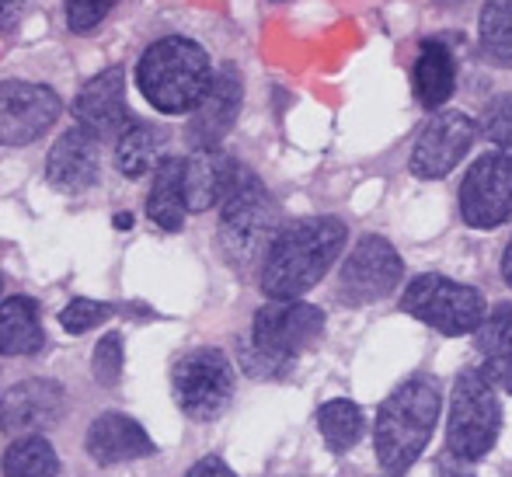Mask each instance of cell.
Returning a JSON list of instances; mask_svg holds the SVG:
<instances>
[{"mask_svg":"<svg viewBox=\"0 0 512 477\" xmlns=\"http://www.w3.org/2000/svg\"><path fill=\"white\" fill-rule=\"evenodd\" d=\"M345 223L338 216H307L276 237L262 265V293L269 300H300L328 276L335 258L345 248Z\"/></svg>","mask_w":512,"mask_h":477,"instance_id":"cell-1","label":"cell"},{"mask_svg":"<svg viewBox=\"0 0 512 477\" xmlns=\"http://www.w3.org/2000/svg\"><path fill=\"white\" fill-rule=\"evenodd\" d=\"M283 234L279 227V202L265 189V182L251 168H237L234 185L220 202V251L227 265L241 276L258 272L269 258L276 237Z\"/></svg>","mask_w":512,"mask_h":477,"instance_id":"cell-2","label":"cell"},{"mask_svg":"<svg viewBox=\"0 0 512 477\" xmlns=\"http://www.w3.org/2000/svg\"><path fill=\"white\" fill-rule=\"evenodd\" d=\"M439 408H443V390L429 373H415L398 390H391L373 425V446L387 474H405L422 457L436 432Z\"/></svg>","mask_w":512,"mask_h":477,"instance_id":"cell-3","label":"cell"},{"mask_svg":"<svg viewBox=\"0 0 512 477\" xmlns=\"http://www.w3.org/2000/svg\"><path fill=\"white\" fill-rule=\"evenodd\" d=\"M209 81H213L209 53L196 39H185V35L150 42L136 63L140 95L147 98L150 108L164 115L192 112L203 101Z\"/></svg>","mask_w":512,"mask_h":477,"instance_id":"cell-4","label":"cell"},{"mask_svg":"<svg viewBox=\"0 0 512 477\" xmlns=\"http://www.w3.org/2000/svg\"><path fill=\"white\" fill-rule=\"evenodd\" d=\"M502 432L499 390L481 370H460L450 390V415H446V450L478 464L488 457Z\"/></svg>","mask_w":512,"mask_h":477,"instance_id":"cell-5","label":"cell"},{"mask_svg":"<svg viewBox=\"0 0 512 477\" xmlns=\"http://www.w3.org/2000/svg\"><path fill=\"white\" fill-rule=\"evenodd\" d=\"M401 310L408 317H418L422 324L436 328L439 335H471L481 328L488 314L485 293L457 279L436 276V272H425V276L411 279L401 293Z\"/></svg>","mask_w":512,"mask_h":477,"instance_id":"cell-6","label":"cell"},{"mask_svg":"<svg viewBox=\"0 0 512 477\" xmlns=\"http://www.w3.org/2000/svg\"><path fill=\"white\" fill-rule=\"evenodd\" d=\"M171 394L192 422H213L234 397V366L213 345L185 352L171 370Z\"/></svg>","mask_w":512,"mask_h":477,"instance_id":"cell-7","label":"cell"},{"mask_svg":"<svg viewBox=\"0 0 512 477\" xmlns=\"http://www.w3.org/2000/svg\"><path fill=\"white\" fill-rule=\"evenodd\" d=\"M460 216L474 230L512 223V147L478 157L460 182Z\"/></svg>","mask_w":512,"mask_h":477,"instance_id":"cell-8","label":"cell"},{"mask_svg":"<svg viewBox=\"0 0 512 477\" xmlns=\"http://www.w3.org/2000/svg\"><path fill=\"white\" fill-rule=\"evenodd\" d=\"M405 279V262H401L398 248L377 234H366L349 251L338 276V296L352 307H366V303L387 300Z\"/></svg>","mask_w":512,"mask_h":477,"instance_id":"cell-9","label":"cell"},{"mask_svg":"<svg viewBox=\"0 0 512 477\" xmlns=\"http://www.w3.org/2000/svg\"><path fill=\"white\" fill-rule=\"evenodd\" d=\"M478 122L467 112H436L418 133L415 147H411V175L425 178V182H436L446 178L460 161L467 157V150L474 147V136H478Z\"/></svg>","mask_w":512,"mask_h":477,"instance_id":"cell-10","label":"cell"},{"mask_svg":"<svg viewBox=\"0 0 512 477\" xmlns=\"http://www.w3.org/2000/svg\"><path fill=\"white\" fill-rule=\"evenodd\" d=\"M63 101L46 84H0V140L4 147H28L60 119Z\"/></svg>","mask_w":512,"mask_h":477,"instance_id":"cell-11","label":"cell"},{"mask_svg":"<svg viewBox=\"0 0 512 477\" xmlns=\"http://www.w3.org/2000/svg\"><path fill=\"white\" fill-rule=\"evenodd\" d=\"M255 338L276 356L297 363L300 352L324 335V310L304 300H269L251 324Z\"/></svg>","mask_w":512,"mask_h":477,"instance_id":"cell-12","label":"cell"},{"mask_svg":"<svg viewBox=\"0 0 512 477\" xmlns=\"http://www.w3.org/2000/svg\"><path fill=\"white\" fill-rule=\"evenodd\" d=\"M102 175V136L88 126H70L46 154V178L53 189L81 195L98 185Z\"/></svg>","mask_w":512,"mask_h":477,"instance_id":"cell-13","label":"cell"},{"mask_svg":"<svg viewBox=\"0 0 512 477\" xmlns=\"http://www.w3.org/2000/svg\"><path fill=\"white\" fill-rule=\"evenodd\" d=\"M244 101V77L234 63H223L209 81L203 101L192 108L189 119V143L192 150L199 147H223V136L234 129Z\"/></svg>","mask_w":512,"mask_h":477,"instance_id":"cell-14","label":"cell"},{"mask_svg":"<svg viewBox=\"0 0 512 477\" xmlns=\"http://www.w3.org/2000/svg\"><path fill=\"white\" fill-rule=\"evenodd\" d=\"M74 119L102 140L119 136L133 122L126 108V74H122V67H108L84 84L81 95L74 98Z\"/></svg>","mask_w":512,"mask_h":477,"instance_id":"cell-15","label":"cell"},{"mask_svg":"<svg viewBox=\"0 0 512 477\" xmlns=\"http://www.w3.org/2000/svg\"><path fill=\"white\" fill-rule=\"evenodd\" d=\"M67 411V397L56 380H21L4 394V432H42L53 429Z\"/></svg>","mask_w":512,"mask_h":477,"instance_id":"cell-16","label":"cell"},{"mask_svg":"<svg viewBox=\"0 0 512 477\" xmlns=\"http://www.w3.org/2000/svg\"><path fill=\"white\" fill-rule=\"evenodd\" d=\"M84 446H88L91 460L102 467L129 464V460L154 457L157 453V446H154V439L147 436V429H143L136 418H129L126 411H102V415L91 422Z\"/></svg>","mask_w":512,"mask_h":477,"instance_id":"cell-17","label":"cell"},{"mask_svg":"<svg viewBox=\"0 0 512 477\" xmlns=\"http://www.w3.org/2000/svg\"><path fill=\"white\" fill-rule=\"evenodd\" d=\"M241 164L223 154V147H199L185 157V199L192 213L220 206L223 195L234 185V175Z\"/></svg>","mask_w":512,"mask_h":477,"instance_id":"cell-18","label":"cell"},{"mask_svg":"<svg viewBox=\"0 0 512 477\" xmlns=\"http://www.w3.org/2000/svg\"><path fill=\"white\" fill-rule=\"evenodd\" d=\"M411 84H415L418 105L429 108V112L443 108L453 98V91H457V60H453L450 46L443 39H422Z\"/></svg>","mask_w":512,"mask_h":477,"instance_id":"cell-19","label":"cell"},{"mask_svg":"<svg viewBox=\"0 0 512 477\" xmlns=\"http://www.w3.org/2000/svg\"><path fill=\"white\" fill-rule=\"evenodd\" d=\"M189 199H185V161L182 157H164L154 171L147 195V216L168 234H178L189 216Z\"/></svg>","mask_w":512,"mask_h":477,"instance_id":"cell-20","label":"cell"},{"mask_svg":"<svg viewBox=\"0 0 512 477\" xmlns=\"http://www.w3.org/2000/svg\"><path fill=\"white\" fill-rule=\"evenodd\" d=\"M46 345L39 303L28 296H7L0 307V352L4 356H35Z\"/></svg>","mask_w":512,"mask_h":477,"instance_id":"cell-21","label":"cell"},{"mask_svg":"<svg viewBox=\"0 0 512 477\" xmlns=\"http://www.w3.org/2000/svg\"><path fill=\"white\" fill-rule=\"evenodd\" d=\"M164 161V133L154 122L133 119L115 136V168L126 178H143Z\"/></svg>","mask_w":512,"mask_h":477,"instance_id":"cell-22","label":"cell"},{"mask_svg":"<svg viewBox=\"0 0 512 477\" xmlns=\"http://www.w3.org/2000/svg\"><path fill=\"white\" fill-rule=\"evenodd\" d=\"M60 474V457L46 436L25 432L14 439L4 453V477H56Z\"/></svg>","mask_w":512,"mask_h":477,"instance_id":"cell-23","label":"cell"},{"mask_svg":"<svg viewBox=\"0 0 512 477\" xmlns=\"http://www.w3.org/2000/svg\"><path fill=\"white\" fill-rule=\"evenodd\" d=\"M317 429H321L324 443L335 453H349L352 446L363 436V411L359 404L345 401V397H335V401L321 404L317 408Z\"/></svg>","mask_w":512,"mask_h":477,"instance_id":"cell-24","label":"cell"},{"mask_svg":"<svg viewBox=\"0 0 512 477\" xmlns=\"http://www.w3.org/2000/svg\"><path fill=\"white\" fill-rule=\"evenodd\" d=\"M481 53L492 63L512 67V0H485L478 21Z\"/></svg>","mask_w":512,"mask_h":477,"instance_id":"cell-25","label":"cell"},{"mask_svg":"<svg viewBox=\"0 0 512 477\" xmlns=\"http://www.w3.org/2000/svg\"><path fill=\"white\" fill-rule=\"evenodd\" d=\"M237 363H241L244 377H251V380H283V377H290V370H293L290 359L265 349L255 338V331H241V335H237Z\"/></svg>","mask_w":512,"mask_h":477,"instance_id":"cell-26","label":"cell"},{"mask_svg":"<svg viewBox=\"0 0 512 477\" xmlns=\"http://www.w3.org/2000/svg\"><path fill=\"white\" fill-rule=\"evenodd\" d=\"M474 345H478L481 356H509L512 352V300L495 303L485 314L481 328L474 331Z\"/></svg>","mask_w":512,"mask_h":477,"instance_id":"cell-27","label":"cell"},{"mask_svg":"<svg viewBox=\"0 0 512 477\" xmlns=\"http://www.w3.org/2000/svg\"><path fill=\"white\" fill-rule=\"evenodd\" d=\"M481 136L495 147H512V95H495L481 108V122H478Z\"/></svg>","mask_w":512,"mask_h":477,"instance_id":"cell-28","label":"cell"},{"mask_svg":"<svg viewBox=\"0 0 512 477\" xmlns=\"http://www.w3.org/2000/svg\"><path fill=\"white\" fill-rule=\"evenodd\" d=\"M115 307H108L102 300H88V296H77V300H70L67 307H63L60 314V324L63 331H70V335H84V331L98 328V324H105L108 317H112Z\"/></svg>","mask_w":512,"mask_h":477,"instance_id":"cell-29","label":"cell"},{"mask_svg":"<svg viewBox=\"0 0 512 477\" xmlns=\"http://www.w3.org/2000/svg\"><path fill=\"white\" fill-rule=\"evenodd\" d=\"M122 363H126V352H122V335L119 331H108L102 342L95 345V359H91V370H95V380L112 387L122 377Z\"/></svg>","mask_w":512,"mask_h":477,"instance_id":"cell-30","label":"cell"},{"mask_svg":"<svg viewBox=\"0 0 512 477\" xmlns=\"http://www.w3.org/2000/svg\"><path fill=\"white\" fill-rule=\"evenodd\" d=\"M119 0H67V25L70 32L77 35H88L95 32L98 25L112 14V7Z\"/></svg>","mask_w":512,"mask_h":477,"instance_id":"cell-31","label":"cell"},{"mask_svg":"<svg viewBox=\"0 0 512 477\" xmlns=\"http://www.w3.org/2000/svg\"><path fill=\"white\" fill-rule=\"evenodd\" d=\"M481 373L488 377L495 390H502V394H512V352L509 356H488L485 366H481Z\"/></svg>","mask_w":512,"mask_h":477,"instance_id":"cell-32","label":"cell"},{"mask_svg":"<svg viewBox=\"0 0 512 477\" xmlns=\"http://www.w3.org/2000/svg\"><path fill=\"white\" fill-rule=\"evenodd\" d=\"M436 477H478V474H474L471 460H464V457H457V453L446 450L436 464Z\"/></svg>","mask_w":512,"mask_h":477,"instance_id":"cell-33","label":"cell"},{"mask_svg":"<svg viewBox=\"0 0 512 477\" xmlns=\"http://www.w3.org/2000/svg\"><path fill=\"white\" fill-rule=\"evenodd\" d=\"M185 477H237V474L223 464V457H203L199 464H192L189 471H185Z\"/></svg>","mask_w":512,"mask_h":477,"instance_id":"cell-34","label":"cell"},{"mask_svg":"<svg viewBox=\"0 0 512 477\" xmlns=\"http://www.w3.org/2000/svg\"><path fill=\"white\" fill-rule=\"evenodd\" d=\"M18 14H21V0H4V28H7V32L14 28Z\"/></svg>","mask_w":512,"mask_h":477,"instance_id":"cell-35","label":"cell"},{"mask_svg":"<svg viewBox=\"0 0 512 477\" xmlns=\"http://www.w3.org/2000/svg\"><path fill=\"white\" fill-rule=\"evenodd\" d=\"M502 279L512 286V237H509V244H506V255H502Z\"/></svg>","mask_w":512,"mask_h":477,"instance_id":"cell-36","label":"cell"},{"mask_svg":"<svg viewBox=\"0 0 512 477\" xmlns=\"http://www.w3.org/2000/svg\"><path fill=\"white\" fill-rule=\"evenodd\" d=\"M115 227H119V230H129V227H133V216H129V213H119V216H115Z\"/></svg>","mask_w":512,"mask_h":477,"instance_id":"cell-37","label":"cell"},{"mask_svg":"<svg viewBox=\"0 0 512 477\" xmlns=\"http://www.w3.org/2000/svg\"><path fill=\"white\" fill-rule=\"evenodd\" d=\"M387 477H394V474H387Z\"/></svg>","mask_w":512,"mask_h":477,"instance_id":"cell-38","label":"cell"}]
</instances>
